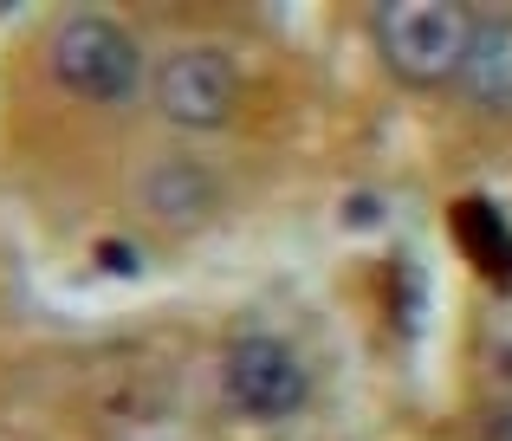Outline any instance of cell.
Masks as SVG:
<instances>
[{"label": "cell", "mask_w": 512, "mask_h": 441, "mask_svg": "<svg viewBox=\"0 0 512 441\" xmlns=\"http://www.w3.org/2000/svg\"><path fill=\"white\" fill-rule=\"evenodd\" d=\"M370 26L402 85H454L461 78L467 33H474L467 7H454V0H383Z\"/></svg>", "instance_id": "obj_1"}, {"label": "cell", "mask_w": 512, "mask_h": 441, "mask_svg": "<svg viewBox=\"0 0 512 441\" xmlns=\"http://www.w3.org/2000/svg\"><path fill=\"white\" fill-rule=\"evenodd\" d=\"M137 72L143 59L130 46V33L111 26L104 13H78V20H65L52 33V78L91 104H124L137 91Z\"/></svg>", "instance_id": "obj_2"}, {"label": "cell", "mask_w": 512, "mask_h": 441, "mask_svg": "<svg viewBox=\"0 0 512 441\" xmlns=\"http://www.w3.org/2000/svg\"><path fill=\"white\" fill-rule=\"evenodd\" d=\"M221 390H227V403H234L240 416L286 422V416L305 409L312 377H305V364L279 338H240L234 351H227V364H221Z\"/></svg>", "instance_id": "obj_3"}, {"label": "cell", "mask_w": 512, "mask_h": 441, "mask_svg": "<svg viewBox=\"0 0 512 441\" xmlns=\"http://www.w3.org/2000/svg\"><path fill=\"white\" fill-rule=\"evenodd\" d=\"M234 98H240V78L227 65V52L188 46V52H169L163 72H156V111L182 130H221L234 117Z\"/></svg>", "instance_id": "obj_4"}, {"label": "cell", "mask_w": 512, "mask_h": 441, "mask_svg": "<svg viewBox=\"0 0 512 441\" xmlns=\"http://www.w3.org/2000/svg\"><path fill=\"white\" fill-rule=\"evenodd\" d=\"M461 98L487 117H512V13H474L461 59Z\"/></svg>", "instance_id": "obj_5"}, {"label": "cell", "mask_w": 512, "mask_h": 441, "mask_svg": "<svg viewBox=\"0 0 512 441\" xmlns=\"http://www.w3.org/2000/svg\"><path fill=\"white\" fill-rule=\"evenodd\" d=\"M137 208L156 215L163 227H195V221H208V208H214V182L188 163H156L150 176L137 182Z\"/></svg>", "instance_id": "obj_6"}, {"label": "cell", "mask_w": 512, "mask_h": 441, "mask_svg": "<svg viewBox=\"0 0 512 441\" xmlns=\"http://www.w3.org/2000/svg\"><path fill=\"white\" fill-rule=\"evenodd\" d=\"M454 227L480 247V266H487V273H500V279L512 273V227L500 221V208H493V202H461Z\"/></svg>", "instance_id": "obj_7"}, {"label": "cell", "mask_w": 512, "mask_h": 441, "mask_svg": "<svg viewBox=\"0 0 512 441\" xmlns=\"http://www.w3.org/2000/svg\"><path fill=\"white\" fill-rule=\"evenodd\" d=\"M98 266H111V273H137V247H124V240H111V247H98Z\"/></svg>", "instance_id": "obj_8"}, {"label": "cell", "mask_w": 512, "mask_h": 441, "mask_svg": "<svg viewBox=\"0 0 512 441\" xmlns=\"http://www.w3.org/2000/svg\"><path fill=\"white\" fill-rule=\"evenodd\" d=\"M376 215H383V208H376V202H370V195H357V202H350V208H344V221H376Z\"/></svg>", "instance_id": "obj_9"}]
</instances>
